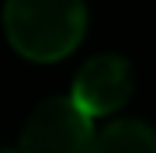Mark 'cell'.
I'll list each match as a JSON object with an SVG mask.
<instances>
[{
    "label": "cell",
    "mask_w": 156,
    "mask_h": 153,
    "mask_svg": "<svg viewBox=\"0 0 156 153\" xmlns=\"http://www.w3.org/2000/svg\"><path fill=\"white\" fill-rule=\"evenodd\" d=\"M94 153H156V129L139 118H115L97 132Z\"/></svg>",
    "instance_id": "4"
},
{
    "label": "cell",
    "mask_w": 156,
    "mask_h": 153,
    "mask_svg": "<svg viewBox=\"0 0 156 153\" xmlns=\"http://www.w3.org/2000/svg\"><path fill=\"white\" fill-rule=\"evenodd\" d=\"M87 0H7L4 35L17 56L31 63H59L87 35Z\"/></svg>",
    "instance_id": "1"
},
{
    "label": "cell",
    "mask_w": 156,
    "mask_h": 153,
    "mask_svg": "<svg viewBox=\"0 0 156 153\" xmlns=\"http://www.w3.org/2000/svg\"><path fill=\"white\" fill-rule=\"evenodd\" d=\"M97 129L73 97H49L28 115L17 153H94Z\"/></svg>",
    "instance_id": "2"
},
{
    "label": "cell",
    "mask_w": 156,
    "mask_h": 153,
    "mask_svg": "<svg viewBox=\"0 0 156 153\" xmlns=\"http://www.w3.org/2000/svg\"><path fill=\"white\" fill-rule=\"evenodd\" d=\"M132 91H135L132 63L118 52H101V56H90L76 70L69 97L90 118H104V115L122 111L132 97Z\"/></svg>",
    "instance_id": "3"
}]
</instances>
